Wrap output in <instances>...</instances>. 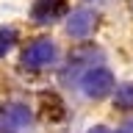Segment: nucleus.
<instances>
[{"mask_svg": "<svg viewBox=\"0 0 133 133\" xmlns=\"http://www.w3.org/2000/svg\"><path fill=\"white\" fill-rule=\"evenodd\" d=\"M14 44H17V31L8 28V25H0V58L8 56Z\"/></svg>", "mask_w": 133, "mask_h": 133, "instance_id": "obj_8", "label": "nucleus"}, {"mask_svg": "<svg viewBox=\"0 0 133 133\" xmlns=\"http://www.w3.org/2000/svg\"><path fill=\"white\" fill-rule=\"evenodd\" d=\"M31 111L22 103H8L6 108H0V133H14L19 128H28L31 125Z\"/></svg>", "mask_w": 133, "mask_h": 133, "instance_id": "obj_3", "label": "nucleus"}, {"mask_svg": "<svg viewBox=\"0 0 133 133\" xmlns=\"http://www.w3.org/2000/svg\"><path fill=\"white\" fill-rule=\"evenodd\" d=\"M119 133H133V119H130V122H125L122 128H119Z\"/></svg>", "mask_w": 133, "mask_h": 133, "instance_id": "obj_10", "label": "nucleus"}, {"mask_svg": "<svg viewBox=\"0 0 133 133\" xmlns=\"http://www.w3.org/2000/svg\"><path fill=\"white\" fill-rule=\"evenodd\" d=\"M86 133H111V130H108L105 125H94V128H89Z\"/></svg>", "mask_w": 133, "mask_h": 133, "instance_id": "obj_9", "label": "nucleus"}, {"mask_svg": "<svg viewBox=\"0 0 133 133\" xmlns=\"http://www.w3.org/2000/svg\"><path fill=\"white\" fill-rule=\"evenodd\" d=\"M94 28H97V14L91 8H78L66 17V33L72 39H86L94 33Z\"/></svg>", "mask_w": 133, "mask_h": 133, "instance_id": "obj_4", "label": "nucleus"}, {"mask_svg": "<svg viewBox=\"0 0 133 133\" xmlns=\"http://www.w3.org/2000/svg\"><path fill=\"white\" fill-rule=\"evenodd\" d=\"M114 103H116V108H122V111H133V83H119V86H116Z\"/></svg>", "mask_w": 133, "mask_h": 133, "instance_id": "obj_7", "label": "nucleus"}, {"mask_svg": "<svg viewBox=\"0 0 133 133\" xmlns=\"http://www.w3.org/2000/svg\"><path fill=\"white\" fill-rule=\"evenodd\" d=\"M64 8H66V0H36L31 6V17L36 22L47 25V22H53V19H58L64 14Z\"/></svg>", "mask_w": 133, "mask_h": 133, "instance_id": "obj_6", "label": "nucleus"}, {"mask_svg": "<svg viewBox=\"0 0 133 133\" xmlns=\"http://www.w3.org/2000/svg\"><path fill=\"white\" fill-rule=\"evenodd\" d=\"M58 61V44L53 39H33L22 50V66L25 69H47Z\"/></svg>", "mask_w": 133, "mask_h": 133, "instance_id": "obj_1", "label": "nucleus"}, {"mask_svg": "<svg viewBox=\"0 0 133 133\" xmlns=\"http://www.w3.org/2000/svg\"><path fill=\"white\" fill-rule=\"evenodd\" d=\"M97 61H100V50L97 47H78V50H72L69 64H66V69H64V81H69V78L75 81L78 72H86V69L94 66Z\"/></svg>", "mask_w": 133, "mask_h": 133, "instance_id": "obj_5", "label": "nucleus"}, {"mask_svg": "<svg viewBox=\"0 0 133 133\" xmlns=\"http://www.w3.org/2000/svg\"><path fill=\"white\" fill-rule=\"evenodd\" d=\"M81 89L89 100H103L114 91V75L105 66H89L81 75Z\"/></svg>", "mask_w": 133, "mask_h": 133, "instance_id": "obj_2", "label": "nucleus"}]
</instances>
